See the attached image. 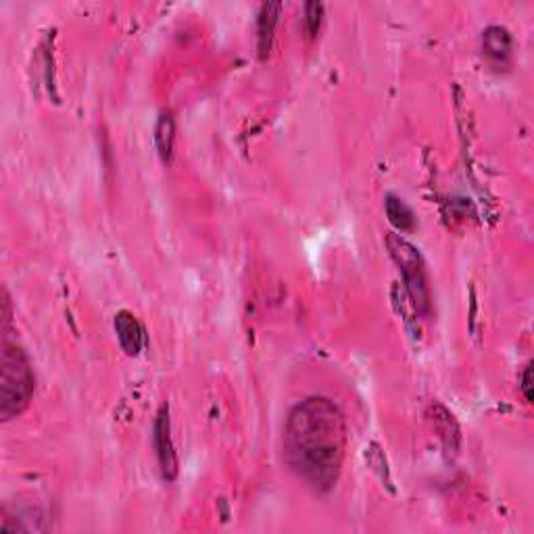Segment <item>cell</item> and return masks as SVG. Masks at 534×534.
<instances>
[{"instance_id":"1","label":"cell","mask_w":534,"mask_h":534,"mask_svg":"<svg viewBox=\"0 0 534 534\" xmlns=\"http://www.w3.org/2000/svg\"><path fill=\"white\" fill-rule=\"evenodd\" d=\"M346 419L326 397H309L292 407L284 426V459L316 493L338 483L346 451Z\"/></svg>"},{"instance_id":"2","label":"cell","mask_w":534,"mask_h":534,"mask_svg":"<svg viewBox=\"0 0 534 534\" xmlns=\"http://www.w3.org/2000/svg\"><path fill=\"white\" fill-rule=\"evenodd\" d=\"M36 389V378L28 355L17 340H11V326H3L0 353V418L3 422L22 416L28 410Z\"/></svg>"},{"instance_id":"3","label":"cell","mask_w":534,"mask_h":534,"mask_svg":"<svg viewBox=\"0 0 534 534\" xmlns=\"http://www.w3.org/2000/svg\"><path fill=\"white\" fill-rule=\"evenodd\" d=\"M386 246H389L392 262L397 263L400 276L405 280L407 295H410L416 311L422 313V316H428L430 289L428 278H426V265L419 251L410 243V240L399 236V234H389V236H386Z\"/></svg>"},{"instance_id":"4","label":"cell","mask_w":534,"mask_h":534,"mask_svg":"<svg viewBox=\"0 0 534 534\" xmlns=\"http://www.w3.org/2000/svg\"><path fill=\"white\" fill-rule=\"evenodd\" d=\"M152 445H155L159 470L167 483H173L178 478V453L173 447L171 438V422H170V407L161 405V410L157 411L155 424H152Z\"/></svg>"},{"instance_id":"5","label":"cell","mask_w":534,"mask_h":534,"mask_svg":"<svg viewBox=\"0 0 534 534\" xmlns=\"http://www.w3.org/2000/svg\"><path fill=\"white\" fill-rule=\"evenodd\" d=\"M483 55L495 69H507L513 55V38L503 25H489L483 32Z\"/></svg>"},{"instance_id":"6","label":"cell","mask_w":534,"mask_h":534,"mask_svg":"<svg viewBox=\"0 0 534 534\" xmlns=\"http://www.w3.org/2000/svg\"><path fill=\"white\" fill-rule=\"evenodd\" d=\"M113 326H115V334L119 340V346L128 357L140 355V351L144 349L146 336L143 324L138 322V318L134 316L132 311H117L115 319H113Z\"/></svg>"},{"instance_id":"7","label":"cell","mask_w":534,"mask_h":534,"mask_svg":"<svg viewBox=\"0 0 534 534\" xmlns=\"http://www.w3.org/2000/svg\"><path fill=\"white\" fill-rule=\"evenodd\" d=\"M280 11L282 5L280 3H263L262 11L257 17V46H259V57L265 59L272 51L273 33H276V25L280 19Z\"/></svg>"},{"instance_id":"8","label":"cell","mask_w":534,"mask_h":534,"mask_svg":"<svg viewBox=\"0 0 534 534\" xmlns=\"http://www.w3.org/2000/svg\"><path fill=\"white\" fill-rule=\"evenodd\" d=\"M430 419H432V426L434 430L438 432L440 440H443L447 453H456L459 449V426L456 422V418H453V413H449V410H445L443 405L434 403L430 405Z\"/></svg>"},{"instance_id":"9","label":"cell","mask_w":534,"mask_h":534,"mask_svg":"<svg viewBox=\"0 0 534 534\" xmlns=\"http://www.w3.org/2000/svg\"><path fill=\"white\" fill-rule=\"evenodd\" d=\"M155 146L163 163H171L173 146H176V122L171 113H161L155 125Z\"/></svg>"},{"instance_id":"10","label":"cell","mask_w":534,"mask_h":534,"mask_svg":"<svg viewBox=\"0 0 534 534\" xmlns=\"http://www.w3.org/2000/svg\"><path fill=\"white\" fill-rule=\"evenodd\" d=\"M384 209H386V217H389V222L395 226L399 232L416 230V213H413L411 207L407 205L403 198H399L395 195H386Z\"/></svg>"},{"instance_id":"11","label":"cell","mask_w":534,"mask_h":534,"mask_svg":"<svg viewBox=\"0 0 534 534\" xmlns=\"http://www.w3.org/2000/svg\"><path fill=\"white\" fill-rule=\"evenodd\" d=\"M324 22V5L322 3H307L305 5V25L309 36H318L319 28Z\"/></svg>"},{"instance_id":"12","label":"cell","mask_w":534,"mask_h":534,"mask_svg":"<svg viewBox=\"0 0 534 534\" xmlns=\"http://www.w3.org/2000/svg\"><path fill=\"white\" fill-rule=\"evenodd\" d=\"M522 395L526 399V403H532L534 395H532V364L526 365V370L522 373Z\"/></svg>"}]
</instances>
